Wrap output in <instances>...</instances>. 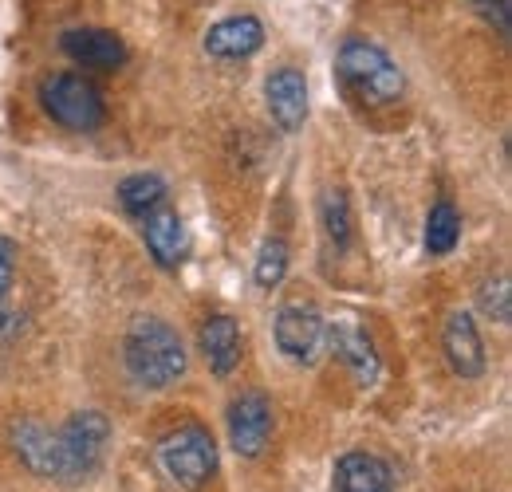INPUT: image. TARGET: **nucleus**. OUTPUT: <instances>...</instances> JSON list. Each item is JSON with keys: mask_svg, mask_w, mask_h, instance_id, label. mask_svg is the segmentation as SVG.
Here are the masks:
<instances>
[{"mask_svg": "<svg viewBox=\"0 0 512 492\" xmlns=\"http://www.w3.org/2000/svg\"><path fill=\"white\" fill-rule=\"evenodd\" d=\"M123 359L130 378L146 390H162L186 374V347L182 335L158 319V315H138L123 339Z\"/></svg>", "mask_w": 512, "mask_h": 492, "instance_id": "1", "label": "nucleus"}, {"mask_svg": "<svg viewBox=\"0 0 512 492\" xmlns=\"http://www.w3.org/2000/svg\"><path fill=\"white\" fill-rule=\"evenodd\" d=\"M335 71H339L343 87L367 107H386L406 91V79H402L398 63L390 60L379 44L359 40V36L343 40V48L335 56Z\"/></svg>", "mask_w": 512, "mask_h": 492, "instance_id": "2", "label": "nucleus"}, {"mask_svg": "<svg viewBox=\"0 0 512 492\" xmlns=\"http://www.w3.org/2000/svg\"><path fill=\"white\" fill-rule=\"evenodd\" d=\"M40 103L52 115V123H60L64 130H79V134L99 130L107 119V107H103V95L95 91V83H87L75 71L48 75L40 83Z\"/></svg>", "mask_w": 512, "mask_h": 492, "instance_id": "3", "label": "nucleus"}, {"mask_svg": "<svg viewBox=\"0 0 512 492\" xmlns=\"http://www.w3.org/2000/svg\"><path fill=\"white\" fill-rule=\"evenodd\" d=\"M158 461L182 489H201L217 473V441L205 426H182L162 437Z\"/></svg>", "mask_w": 512, "mask_h": 492, "instance_id": "4", "label": "nucleus"}, {"mask_svg": "<svg viewBox=\"0 0 512 492\" xmlns=\"http://www.w3.org/2000/svg\"><path fill=\"white\" fill-rule=\"evenodd\" d=\"M56 437H60L64 481H79V477H87V473L103 461V449H107L111 426H107V418H103V414L83 410V414H75V418H71Z\"/></svg>", "mask_w": 512, "mask_h": 492, "instance_id": "5", "label": "nucleus"}, {"mask_svg": "<svg viewBox=\"0 0 512 492\" xmlns=\"http://www.w3.org/2000/svg\"><path fill=\"white\" fill-rule=\"evenodd\" d=\"M276 343L288 359L312 363L323 343V319L312 304H288L276 315Z\"/></svg>", "mask_w": 512, "mask_h": 492, "instance_id": "6", "label": "nucleus"}, {"mask_svg": "<svg viewBox=\"0 0 512 492\" xmlns=\"http://www.w3.org/2000/svg\"><path fill=\"white\" fill-rule=\"evenodd\" d=\"M268 433H272V406L260 390L241 394L233 406H229V441L241 457H256L264 445H268Z\"/></svg>", "mask_w": 512, "mask_h": 492, "instance_id": "7", "label": "nucleus"}, {"mask_svg": "<svg viewBox=\"0 0 512 492\" xmlns=\"http://www.w3.org/2000/svg\"><path fill=\"white\" fill-rule=\"evenodd\" d=\"M264 103L280 130H300L308 119V79L296 67L272 71L264 83Z\"/></svg>", "mask_w": 512, "mask_h": 492, "instance_id": "8", "label": "nucleus"}, {"mask_svg": "<svg viewBox=\"0 0 512 492\" xmlns=\"http://www.w3.org/2000/svg\"><path fill=\"white\" fill-rule=\"evenodd\" d=\"M260 44H264V24L249 12L225 16L205 32V52L213 60H249L260 52Z\"/></svg>", "mask_w": 512, "mask_h": 492, "instance_id": "9", "label": "nucleus"}, {"mask_svg": "<svg viewBox=\"0 0 512 492\" xmlns=\"http://www.w3.org/2000/svg\"><path fill=\"white\" fill-rule=\"evenodd\" d=\"M442 351H446L453 374H461V378L485 374V347H481V335H477V323L469 311H449L446 327H442Z\"/></svg>", "mask_w": 512, "mask_h": 492, "instance_id": "10", "label": "nucleus"}, {"mask_svg": "<svg viewBox=\"0 0 512 492\" xmlns=\"http://www.w3.org/2000/svg\"><path fill=\"white\" fill-rule=\"evenodd\" d=\"M60 44L75 63H87L99 71H119L127 63V44L107 28H71Z\"/></svg>", "mask_w": 512, "mask_h": 492, "instance_id": "11", "label": "nucleus"}, {"mask_svg": "<svg viewBox=\"0 0 512 492\" xmlns=\"http://www.w3.org/2000/svg\"><path fill=\"white\" fill-rule=\"evenodd\" d=\"M241 351H245V339H241L237 319L233 315H209L201 327V355H205L209 370L217 378H229L241 363Z\"/></svg>", "mask_w": 512, "mask_h": 492, "instance_id": "12", "label": "nucleus"}, {"mask_svg": "<svg viewBox=\"0 0 512 492\" xmlns=\"http://www.w3.org/2000/svg\"><path fill=\"white\" fill-rule=\"evenodd\" d=\"M142 237H146L150 256H154L162 268L174 272V268L182 264V256H186V225H182L178 209L158 205L154 213H146V217H142Z\"/></svg>", "mask_w": 512, "mask_h": 492, "instance_id": "13", "label": "nucleus"}, {"mask_svg": "<svg viewBox=\"0 0 512 492\" xmlns=\"http://www.w3.org/2000/svg\"><path fill=\"white\" fill-rule=\"evenodd\" d=\"M335 492H394V473L375 453H343L335 461Z\"/></svg>", "mask_w": 512, "mask_h": 492, "instance_id": "14", "label": "nucleus"}, {"mask_svg": "<svg viewBox=\"0 0 512 492\" xmlns=\"http://www.w3.org/2000/svg\"><path fill=\"white\" fill-rule=\"evenodd\" d=\"M331 351L339 355V363L351 370V378L355 382H363V386H371L375 378H379V351H375V343L367 339V331H359V327H351V323H339V327H331Z\"/></svg>", "mask_w": 512, "mask_h": 492, "instance_id": "15", "label": "nucleus"}, {"mask_svg": "<svg viewBox=\"0 0 512 492\" xmlns=\"http://www.w3.org/2000/svg\"><path fill=\"white\" fill-rule=\"evenodd\" d=\"M16 453L24 457V465L32 473H44V477H64V461H60V437L36 422H24L16 426Z\"/></svg>", "mask_w": 512, "mask_h": 492, "instance_id": "16", "label": "nucleus"}, {"mask_svg": "<svg viewBox=\"0 0 512 492\" xmlns=\"http://www.w3.org/2000/svg\"><path fill=\"white\" fill-rule=\"evenodd\" d=\"M457 241H461V213H457L453 201L442 197L426 217V252L430 256H449L457 248Z\"/></svg>", "mask_w": 512, "mask_h": 492, "instance_id": "17", "label": "nucleus"}, {"mask_svg": "<svg viewBox=\"0 0 512 492\" xmlns=\"http://www.w3.org/2000/svg\"><path fill=\"white\" fill-rule=\"evenodd\" d=\"M119 201H123V209H127L130 217L142 221L146 213H154L166 201V182L154 178V174H134V178L119 185Z\"/></svg>", "mask_w": 512, "mask_h": 492, "instance_id": "18", "label": "nucleus"}, {"mask_svg": "<svg viewBox=\"0 0 512 492\" xmlns=\"http://www.w3.org/2000/svg\"><path fill=\"white\" fill-rule=\"evenodd\" d=\"M320 217H323L327 237H331V245L347 248V241H351V209H347V193H343V189H335V185L323 189Z\"/></svg>", "mask_w": 512, "mask_h": 492, "instance_id": "19", "label": "nucleus"}, {"mask_svg": "<svg viewBox=\"0 0 512 492\" xmlns=\"http://www.w3.org/2000/svg\"><path fill=\"white\" fill-rule=\"evenodd\" d=\"M288 272V245L280 237H268L260 245V256H256V284L260 288H276Z\"/></svg>", "mask_w": 512, "mask_h": 492, "instance_id": "20", "label": "nucleus"}, {"mask_svg": "<svg viewBox=\"0 0 512 492\" xmlns=\"http://www.w3.org/2000/svg\"><path fill=\"white\" fill-rule=\"evenodd\" d=\"M481 308L489 311L497 323H509L512 304H509V280H505V276H497V280H485V284H481Z\"/></svg>", "mask_w": 512, "mask_h": 492, "instance_id": "21", "label": "nucleus"}, {"mask_svg": "<svg viewBox=\"0 0 512 492\" xmlns=\"http://www.w3.org/2000/svg\"><path fill=\"white\" fill-rule=\"evenodd\" d=\"M481 12H485V20L501 32V36H509L512 28V0H473Z\"/></svg>", "mask_w": 512, "mask_h": 492, "instance_id": "22", "label": "nucleus"}, {"mask_svg": "<svg viewBox=\"0 0 512 492\" xmlns=\"http://www.w3.org/2000/svg\"><path fill=\"white\" fill-rule=\"evenodd\" d=\"M12 276H16V245L0 237V300L12 292Z\"/></svg>", "mask_w": 512, "mask_h": 492, "instance_id": "23", "label": "nucleus"}]
</instances>
